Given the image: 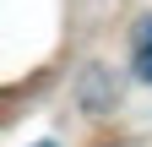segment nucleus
I'll list each match as a JSON object with an SVG mask.
<instances>
[{"mask_svg":"<svg viewBox=\"0 0 152 147\" xmlns=\"http://www.w3.org/2000/svg\"><path fill=\"white\" fill-rule=\"evenodd\" d=\"M136 76L152 82V22H141V38H136Z\"/></svg>","mask_w":152,"mask_h":147,"instance_id":"nucleus-1","label":"nucleus"},{"mask_svg":"<svg viewBox=\"0 0 152 147\" xmlns=\"http://www.w3.org/2000/svg\"><path fill=\"white\" fill-rule=\"evenodd\" d=\"M38 147H54V142H38Z\"/></svg>","mask_w":152,"mask_h":147,"instance_id":"nucleus-2","label":"nucleus"}]
</instances>
